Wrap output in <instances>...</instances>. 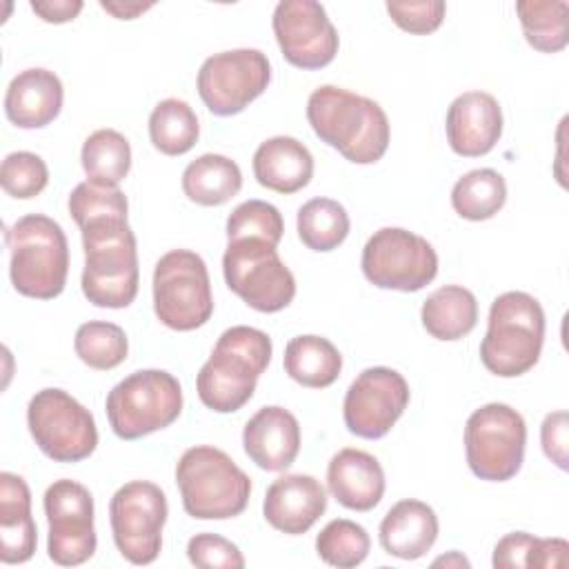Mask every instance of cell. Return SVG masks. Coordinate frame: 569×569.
I'll list each match as a JSON object with an SVG mask.
<instances>
[{
	"instance_id": "cell-28",
	"label": "cell",
	"mask_w": 569,
	"mask_h": 569,
	"mask_svg": "<svg viewBox=\"0 0 569 569\" xmlns=\"http://www.w3.org/2000/svg\"><path fill=\"white\" fill-rule=\"evenodd\" d=\"M242 171L236 160L222 153H202L182 171L184 196L200 207H220L238 196Z\"/></svg>"
},
{
	"instance_id": "cell-40",
	"label": "cell",
	"mask_w": 569,
	"mask_h": 569,
	"mask_svg": "<svg viewBox=\"0 0 569 569\" xmlns=\"http://www.w3.org/2000/svg\"><path fill=\"white\" fill-rule=\"evenodd\" d=\"M387 13L407 33L427 36L433 33L447 13L442 0H420V2H387Z\"/></svg>"
},
{
	"instance_id": "cell-26",
	"label": "cell",
	"mask_w": 569,
	"mask_h": 569,
	"mask_svg": "<svg viewBox=\"0 0 569 569\" xmlns=\"http://www.w3.org/2000/svg\"><path fill=\"white\" fill-rule=\"evenodd\" d=\"M422 327L436 340H460L478 322V300L460 284H445L427 296L420 309Z\"/></svg>"
},
{
	"instance_id": "cell-45",
	"label": "cell",
	"mask_w": 569,
	"mask_h": 569,
	"mask_svg": "<svg viewBox=\"0 0 569 569\" xmlns=\"http://www.w3.org/2000/svg\"><path fill=\"white\" fill-rule=\"evenodd\" d=\"M100 7L111 13L113 18L118 20H133L138 18L140 13L149 11L153 7V2H122V0H116V2H100Z\"/></svg>"
},
{
	"instance_id": "cell-39",
	"label": "cell",
	"mask_w": 569,
	"mask_h": 569,
	"mask_svg": "<svg viewBox=\"0 0 569 569\" xmlns=\"http://www.w3.org/2000/svg\"><path fill=\"white\" fill-rule=\"evenodd\" d=\"M187 558L200 569H242V551L227 538L218 533H196L187 542Z\"/></svg>"
},
{
	"instance_id": "cell-25",
	"label": "cell",
	"mask_w": 569,
	"mask_h": 569,
	"mask_svg": "<svg viewBox=\"0 0 569 569\" xmlns=\"http://www.w3.org/2000/svg\"><path fill=\"white\" fill-rule=\"evenodd\" d=\"M251 164L258 184L284 196L305 189L313 178L311 151L291 136H273L260 142Z\"/></svg>"
},
{
	"instance_id": "cell-8",
	"label": "cell",
	"mask_w": 569,
	"mask_h": 569,
	"mask_svg": "<svg viewBox=\"0 0 569 569\" xmlns=\"http://www.w3.org/2000/svg\"><path fill=\"white\" fill-rule=\"evenodd\" d=\"M222 276L227 287L260 313L282 311L296 296V278L276 244L260 238L227 240Z\"/></svg>"
},
{
	"instance_id": "cell-10",
	"label": "cell",
	"mask_w": 569,
	"mask_h": 569,
	"mask_svg": "<svg viewBox=\"0 0 569 569\" xmlns=\"http://www.w3.org/2000/svg\"><path fill=\"white\" fill-rule=\"evenodd\" d=\"M525 418L505 402L476 409L465 425V453L471 473L480 480H511L525 460Z\"/></svg>"
},
{
	"instance_id": "cell-29",
	"label": "cell",
	"mask_w": 569,
	"mask_h": 569,
	"mask_svg": "<svg viewBox=\"0 0 569 569\" xmlns=\"http://www.w3.org/2000/svg\"><path fill=\"white\" fill-rule=\"evenodd\" d=\"M507 202V182L496 169H473L456 180L451 207L465 220H489Z\"/></svg>"
},
{
	"instance_id": "cell-14",
	"label": "cell",
	"mask_w": 569,
	"mask_h": 569,
	"mask_svg": "<svg viewBox=\"0 0 569 569\" xmlns=\"http://www.w3.org/2000/svg\"><path fill=\"white\" fill-rule=\"evenodd\" d=\"M42 507L49 522V558L60 567H78L87 562L98 547L91 491L76 480L60 478L47 487Z\"/></svg>"
},
{
	"instance_id": "cell-7",
	"label": "cell",
	"mask_w": 569,
	"mask_h": 569,
	"mask_svg": "<svg viewBox=\"0 0 569 569\" xmlns=\"http://www.w3.org/2000/svg\"><path fill=\"white\" fill-rule=\"evenodd\" d=\"M104 411L111 431L120 440H138L178 420L182 387L164 369H140L107 393Z\"/></svg>"
},
{
	"instance_id": "cell-24",
	"label": "cell",
	"mask_w": 569,
	"mask_h": 569,
	"mask_svg": "<svg viewBox=\"0 0 569 569\" xmlns=\"http://www.w3.org/2000/svg\"><path fill=\"white\" fill-rule=\"evenodd\" d=\"M438 538V516L422 500H400L382 518L378 540L385 553L400 560L422 558Z\"/></svg>"
},
{
	"instance_id": "cell-42",
	"label": "cell",
	"mask_w": 569,
	"mask_h": 569,
	"mask_svg": "<svg viewBox=\"0 0 569 569\" xmlns=\"http://www.w3.org/2000/svg\"><path fill=\"white\" fill-rule=\"evenodd\" d=\"M536 536L527 531H511L502 536L493 547L491 565L496 569H518L529 565V551Z\"/></svg>"
},
{
	"instance_id": "cell-17",
	"label": "cell",
	"mask_w": 569,
	"mask_h": 569,
	"mask_svg": "<svg viewBox=\"0 0 569 569\" xmlns=\"http://www.w3.org/2000/svg\"><path fill=\"white\" fill-rule=\"evenodd\" d=\"M271 27L284 60L298 69H322L338 53V31L320 2L282 0L273 9Z\"/></svg>"
},
{
	"instance_id": "cell-4",
	"label": "cell",
	"mask_w": 569,
	"mask_h": 569,
	"mask_svg": "<svg viewBox=\"0 0 569 569\" xmlns=\"http://www.w3.org/2000/svg\"><path fill=\"white\" fill-rule=\"evenodd\" d=\"M4 240L11 284L20 296L51 300L62 293L69 276V242L53 218L22 216L7 227Z\"/></svg>"
},
{
	"instance_id": "cell-20",
	"label": "cell",
	"mask_w": 569,
	"mask_h": 569,
	"mask_svg": "<svg viewBox=\"0 0 569 569\" xmlns=\"http://www.w3.org/2000/svg\"><path fill=\"white\" fill-rule=\"evenodd\" d=\"M242 447L249 460L260 469L284 471L300 453V425L284 407H262L247 420Z\"/></svg>"
},
{
	"instance_id": "cell-13",
	"label": "cell",
	"mask_w": 569,
	"mask_h": 569,
	"mask_svg": "<svg viewBox=\"0 0 569 569\" xmlns=\"http://www.w3.org/2000/svg\"><path fill=\"white\" fill-rule=\"evenodd\" d=\"M169 516L164 491L151 480L122 485L109 502L113 542L131 565H151L162 549V529Z\"/></svg>"
},
{
	"instance_id": "cell-16",
	"label": "cell",
	"mask_w": 569,
	"mask_h": 569,
	"mask_svg": "<svg viewBox=\"0 0 569 569\" xmlns=\"http://www.w3.org/2000/svg\"><path fill=\"white\" fill-rule=\"evenodd\" d=\"M409 405V385L391 367H369L349 385L342 418L349 433L378 440L391 431Z\"/></svg>"
},
{
	"instance_id": "cell-5",
	"label": "cell",
	"mask_w": 569,
	"mask_h": 569,
	"mask_svg": "<svg viewBox=\"0 0 569 569\" xmlns=\"http://www.w3.org/2000/svg\"><path fill=\"white\" fill-rule=\"evenodd\" d=\"M184 511L196 520H227L247 509L251 478L218 447H189L176 462Z\"/></svg>"
},
{
	"instance_id": "cell-9",
	"label": "cell",
	"mask_w": 569,
	"mask_h": 569,
	"mask_svg": "<svg viewBox=\"0 0 569 569\" xmlns=\"http://www.w3.org/2000/svg\"><path fill=\"white\" fill-rule=\"evenodd\" d=\"M153 311L173 331H193L213 313L204 260L189 249L167 251L153 269Z\"/></svg>"
},
{
	"instance_id": "cell-11",
	"label": "cell",
	"mask_w": 569,
	"mask_h": 569,
	"mask_svg": "<svg viewBox=\"0 0 569 569\" xmlns=\"http://www.w3.org/2000/svg\"><path fill=\"white\" fill-rule=\"evenodd\" d=\"M27 427L38 449L53 462H80L98 447L93 413L56 387L40 389L29 400Z\"/></svg>"
},
{
	"instance_id": "cell-37",
	"label": "cell",
	"mask_w": 569,
	"mask_h": 569,
	"mask_svg": "<svg viewBox=\"0 0 569 569\" xmlns=\"http://www.w3.org/2000/svg\"><path fill=\"white\" fill-rule=\"evenodd\" d=\"M224 231H227V240L260 238L278 247L284 233V222L280 211L271 202L247 200L229 213Z\"/></svg>"
},
{
	"instance_id": "cell-15",
	"label": "cell",
	"mask_w": 569,
	"mask_h": 569,
	"mask_svg": "<svg viewBox=\"0 0 569 569\" xmlns=\"http://www.w3.org/2000/svg\"><path fill=\"white\" fill-rule=\"evenodd\" d=\"M271 82V62L260 49L209 56L198 71V96L213 116H236Z\"/></svg>"
},
{
	"instance_id": "cell-36",
	"label": "cell",
	"mask_w": 569,
	"mask_h": 569,
	"mask_svg": "<svg viewBox=\"0 0 569 569\" xmlns=\"http://www.w3.org/2000/svg\"><path fill=\"white\" fill-rule=\"evenodd\" d=\"M129 202L120 187L84 180L69 193V213L78 227L102 218H127Z\"/></svg>"
},
{
	"instance_id": "cell-27",
	"label": "cell",
	"mask_w": 569,
	"mask_h": 569,
	"mask_svg": "<svg viewBox=\"0 0 569 569\" xmlns=\"http://www.w3.org/2000/svg\"><path fill=\"white\" fill-rule=\"evenodd\" d=\"M284 371L291 380L309 389L331 387L342 371V356L336 345L322 336H296L284 347Z\"/></svg>"
},
{
	"instance_id": "cell-18",
	"label": "cell",
	"mask_w": 569,
	"mask_h": 569,
	"mask_svg": "<svg viewBox=\"0 0 569 569\" xmlns=\"http://www.w3.org/2000/svg\"><path fill=\"white\" fill-rule=\"evenodd\" d=\"M447 142L462 158L489 153L502 136L500 102L487 91H465L447 109Z\"/></svg>"
},
{
	"instance_id": "cell-34",
	"label": "cell",
	"mask_w": 569,
	"mask_h": 569,
	"mask_svg": "<svg viewBox=\"0 0 569 569\" xmlns=\"http://www.w3.org/2000/svg\"><path fill=\"white\" fill-rule=\"evenodd\" d=\"M73 349L87 367L109 371L127 360L129 340L122 327L107 320H89L78 327Z\"/></svg>"
},
{
	"instance_id": "cell-30",
	"label": "cell",
	"mask_w": 569,
	"mask_h": 569,
	"mask_svg": "<svg viewBox=\"0 0 569 569\" xmlns=\"http://www.w3.org/2000/svg\"><path fill=\"white\" fill-rule=\"evenodd\" d=\"M298 238L311 251H333L340 247L351 229L347 209L331 198H311L298 209Z\"/></svg>"
},
{
	"instance_id": "cell-41",
	"label": "cell",
	"mask_w": 569,
	"mask_h": 569,
	"mask_svg": "<svg viewBox=\"0 0 569 569\" xmlns=\"http://www.w3.org/2000/svg\"><path fill=\"white\" fill-rule=\"evenodd\" d=\"M569 416L565 409L547 413L540 425V442L545 456L558 467L567 469L569 465Z\"/></svg>"
},
{
	"instance_id": "cell-43",
	"label": "cell",
	"mask_w": 569,
	"mask_h": 569,
	"mask_svg": "<svg viewBox=\"0 0 569 569\" xmlns=\"http://www.w3.org/2000/svg\"><path fill=\"white\" fill-rule=\"evenodd\" d=\"M569 545L562 538H538L529 551V565L533 569H560L567 567Z\"/></svg>"
},
{
	"instance_id": "cell-33",
	"label": "cell",
	"mask_w": 569,
	"mask_h": 569,
	"mask_svg": "<svg viewBox=\"0 0 569 569\" xmlns=\"http://www.w3.org/2000/svg\"><path fill=\"white\" fill-rule=\"evenodd\" d=\"M80 162L87 180L118 187L131 169V144L116 129H98L84 140Z\"/></svg>"
},
{
	"instance_id": "cell-6",
	"label": "cell",
	"mask_w": 569,
	"mask_h": 569,
	"mask_svg": "<svg viewBox=\"0 0 569 569\" xmlns=\"http://www.w3.org/2000/svg\"><path fill=\"white\" fill-rule=\"evenodd\" d=\"M545 342V311L527 291H505L489 309L480 362L500 378H518L540 360Z\"/></svg>"
},
{
	"instance_id": "cell-31",
	"label": "cell",
	"mask_w": 569,
	"mask_h": 569,
	"mask_svg": "<svg viewBox=\"0 0 569 569\" xmlns=\"http://www.w3.org/2000/svg\"><path fill=\"white\" fill-rule=\"evenodd\" d=\"M516 13L525 33V40L540 53H558L567 47V0H520Z\"/></svg>"
},
{
	"instance_id": "cell-2",
	"label": "cell",
	"mask_w": 569,
	"mask_h": 569,
	"mask_svg": "<svg viewBox=\"0 0 569 569\" xmlns=\"http://www.w3.org/2000/svg\"><path fill=\"white\" fill-rule=\"evenodd\" d=\"M271 351V338L256 327L236 325L224 329L196 376L200 402L218 413L242 409L269 367Z\"/></svg>"
},
{
	"instance_id": "cell-23",
	"label": "cell",
	"mask_w": 569,
	"mask_h": 569,
	"mask_svg": "<svg viewBox=\"0 0 569 569\" xmlns=\"http://www.w3.org/2000/svg\"><path fill=\"white\" fill-rule=\"evenodd\" d=\"M38 531L31 516V491L22 476L0 473V560L27 562L36 553Z\"/></svg>"
},
{
	"instance_id": "cell-22",
	"label": "cell",
	"mask_w": 569,
	"mask_h": 569,
	"mask_svg": "<svg viewBox=\"0 0 569 569\" xmlns=\"http://www.w3.org/2000/svg\"><path fill=\"white\" fill-rule=\"evenodd\" d=\"M329 493L351 511H371L385 496V471L376 456L345 447L327 467Z\"/></svg>"
},
{
	"instance_id": "cell-12",
	"label": "cell",
	"mask_w": 569,
	"mask_h": 569,
	"mask_svg": "<svg viewBox=\"0 0 569 569\" xmlns=\"http://www.w3.org/2000/svg\"><path fill=\"white\" fill-rule=\"evenodd\" d=\"M360 267L373 287L409 293L438 276V253L427 238L409 229L382 227L365 242Z\"/></svg>"
},
{
	"instance_id": "cell-44",
	"label": "cell",
	"mask_w": 569,
	"mask_h": 569,
	"mask_svg": "<svg viewBox=\"0 0 569 569\" xmlns=\"http://www.w3.org/2000/svg\"><path fill=\"white\" fill-rule=\"evenodd\" d=\"M82 7H84L82 0H33L31 2V11L49 24H62L78 18Z\"/></svg>"
},
{
	"instance_id": "cell-35",
	"label": "cell",
	"mask_w": 569,
	"mask_h": 569,
	"mask_svg": "<svg viewBox=\"0 0 569 569\" xmlns=\"http://www.w3.org/2000/svg\"><path fill=\"white\" fill-rule=\"evenodd\" d=\"M369 549L371 538L367 529L347 518H336L327 522L316 536V551L320 560L338 569H351L362 565L369 556Z\"/></svg>"
},
{
	"instance_id": "cell-38",
	"label": "cell",
	"mask_w": 569,
	"mask_h": 569,
	"mask_svg": "<svg viewBox=\"0 0 569 569\" xmlns=\"http://www.w3.org/2000/svg\"><path fill=\"white\" fill-rule=\"evenodd\" d=\"M49 182V169L38 153L13 151L2 160L0 184L4 193L18 200L36 198Z\"/></svg>"
},
{
	"instance_id": "cell-46",
	"label": "cell",
	"mask_w": 569,
	"mask_h": 569,
	"mask_svg": "<svg viewBox=\"0 0 569 569\" xmlns=\"http://www.w3.org/2000/svg\"><path fill=\"white\" fill-rule=\"evenodd\" d=\"M445 565V567H469V560L460 551H449L447 556H440L433 560V567Z\"/></svg>"
},
{
	"instance_id": "cell-32",
	"label": "cell",
	"mask_w": 569,
	"mask_h": 569,
	"mask_svg": "<svg viewBox=\"0 0 569 569\" xmlns=\"http://www.w3.org/2000/svg\"><path fill=\"white\" fill-rule=\"evenodd\" d=\"M149 138L164 156H182L191 151L200 138L196 111L178 98L160 100L149 116Z\"/></svg>"
},
{
	"instance_id": "cell-3",
	"label": "cell",
	"mask_w": 569,
	"mask_h": 569,
	"mask_svg": "<svg viewBox=\"0 0 569 569\" xmlns=\"http://www.w3.org/2000/svg\"><path fill=\"white\" fill-rule=\"evenodd\" d=\"M84 298L104 309H124L138 296V244L127 218H102L80 227Z\"/></svg>"
},
{
	"instance_id": "cell-19",
	"label": "cell",
	"mask_w": 569,
	"mask_h": 569,
	"mask_svg": "<svg viewBox=\"0 0 569 569\" xmlns=\"http://www.w3.org/2000/svg\"><path fill=\"white\" fill-rule=\"evenodd\" d=\"M327 511V491L309 473H287L276 478L264 493V520L289 536L307 533Z\"/></svg>"
},
{
	"instance_id": "cell-1",
	"label": "cell",
	"mask_w": 569,
	"mask_h": 569,
	"mask_svg": "<svg viewBox=\"0 0 569 569\" xmlns=\"http://www.w3.org/2000/svg\"><path fill=\"white\" fill-rule=\"evenodd\" d=\"M307 120L325 144L353 164H373L387 153L389 118L371 98L322 84L307 100Z\"/></svg>"
},
{
	"instance_id": "cell-21",
	"label": "cell",
	"mask_w": 569,
	"mask_h": 569,
	"mask_svg": "<svg viewBox=\"0 0 569 569\" xmlns=\"http://www.w3.org/2000/svg\"><path fill=\"white\" fill-rule=\"evenodd\" d=\"M62 100L60 78L49 69L33 67L11 78L4 93V113L20 129H42L58 118Z\"/></svg>"
}]
</instances>
